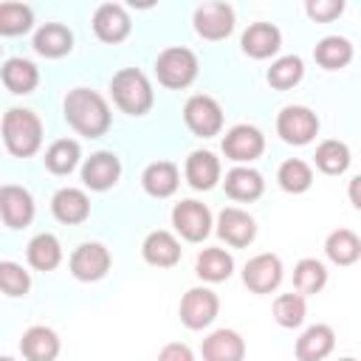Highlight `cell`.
I'll return each mask as SVG.
<instances>
[{"instance_id": "277c9868", "label": "cell", "mask_w": 361, "mask_h": 361, "mask_svg": "<svg viewBox=\"0 0 361 361\" xmlns=\"http://www.w3.org/2000/svg\"><path fill=\"white\" fill-rule=\"evenodd\" d=\"M155 73H158V82L164 87L180 90V87L195 82V76H197V56L189 48H183V45L166 48L155 59Z\"/></svg>"}, {"instance_id": "8d00e7d4", "label": "cell", "mask_w": 361, "mask_h": 361, "mask_svg": "<svg viewBox=\"0 0 361 361\" xmlns=\"http://www.w3.org/2000/svg\"><path fill=\"white\" fill-rule=\"evenodd\" d=\"M305 296L302 293H282L274 299V319L279 327H299L305 322Z\"/></svg>"}, {"instance_id": "b9f144b4", "label": "cell", "mask_w": 361, "mask_h": 361, "mask_svg": "<svg viewBox=\"0 0 361 361\" xmlns=\"http://www.w3.org/2000/svg\"><path fill=\"white\" fill-rule=\"evenodd\" d=\"M347 195H350V203H353L355 209H361V175H355V178L350 180Z\"/></svg>"}, {"instance_id": "5bb4252c", "label": "cell", "mask_w": 361, "mask_h": 361, "mask_svg": "<svg viewBox=\"0 0 361 361\" xmlns=\"http://www.w3.org/2000/svg\"><path fill=\"white\" fill-rule=\"evenodd\" d=\"M0 214L8 228H25L34 217V200H31L28 189L6 183L0 189Z\"/></svg>"}, {"instance_id": "8fae6325", "label": "cell", "mask_w": 361, "mask_h": 361, "mask_svg": "<svg viewBox=\"0 0 361 361\" xmlns=\"http://www.w3.org/2000/svg\"><path fill=\"white\" fill-rule=\"evenodd\" d=\"M234 28V8L228 3H203L195 11V31L203 39H223Z\"/></svg>"}, {"instance_id": "5b68a950", "label": "cell", "mask_w": 361, "mask_h": 361, "mask_svg": "<svg viewBox=\"0 0 361 361\" xmlns=\"http://www.w3.org/2000/svg\"><path fill=\"white\" fill-rule=\"evenodd\" d=\"M276 133L285 144H293V147H302V144H310L319 133V118L313 110L302 107V104H288L282 107V113L276 116Z\"/></svg>"}, {"instance_id": "ac0fdd59", "label": "cell", "mask_w": 361, "mask_h": 361, "mask_svg": "<svg viewBox=\"0 0 361 361\" xmlns=\"http://www.w3.org/2000/svg\"><path fill=\"white\" fill-rule=\"evenodd\" d=\"M336 333L330 324H313L296 338V358L299 361H322L333 353Z\"/></svg>"}, {"instance_id": "ab89813d", "label": "cell", "mask_w": 361, "mask_h": 361, "mask_svg": "<svg viewBox=\"0 0 361 361\" xmlns=\"http://www.w3.org/2000/svg\"><path fill=\"white\" fill-rule=\"evenodd\" d=\"M305 11L316 23H330V20H336L344 11V3L341 0H307L305 3Z\"/></svg>"}, {"instance_id": "d6986e66", "label": "cell", "mask_w": 361, "mask_h": 361, "mask_svg": "<svg viewBox=\"0 0 361 361\" xmlns=\"http://www.w3.org/2000/svg\"><path fill=\"white\" fill-rule=\"evenodd\" d=\"M203 361H243L245 358V341L234 330H214L209 338H203Z\"/></svg>"}, {"instance_id": "83f0119b", "label": "cell", "mask_w": 361, "mask_h": 361, "mask_svg": "<svg viewBox=\"0 0 361 361\" xmlns=\"http://www.w3.org/2000/svg\"><path fill=\"white\" fill-rule=\"evenodd\" d=\"M234 271V259L228 251L223 248H203L197 254V262H195V274L206 282H223L228 279Z\"/></svg>"}, {"instance_id": "603a6c76", "label": "cell", "mask_w": 361, "mask_h": 361, "mask_svg": "<svg viewBox=\"0 0 361 361\" xmlns=\"http://www.w3.org/2000/svg\"><path fill=\"white\" fill-rule=\"evenodd\" d=\"M183 172H186V180H189L192 189L206 192L220 180V161L209 149H195L186 158V169Z\"/></svg>"}, {"instance_id": "ee69618b", "label": "cell", "mask_w": 361, "mask_h": 361, "mask_svg": "<svg viewBox=\"0 0 361 361\" xmlns=\"http://www.w3.org/2000/svg\"><path fill=\"white\" fill-rule=\"evenodd\" d=\"M338 361H355V358H338Z\"/></svg>"}, {"instance_id": "8992f818", "label": "cell", "mask_w": 361, "mask_h": 361, "mask_svg": "<svg viewBox=\"0 0 361 361\" xmlns=\"http://www.w3.org/2000/svg\"><path fill=\"white\" fill-rule=\"evenodd\" d=\"M172 226L183 240L200 243L212 231V212L200 200H180L172 209Z\"/></svg>"}, {"instance_id": "2e32d148", "label": "cell", "mask_w": 361, "mask_h": 361, "mask_svg": "<svg viewBox=\"0 0 361 361\" xmlns=\"http://www.w3.org/2000/svg\"><path fill=\"white\" fill-rule=\"evenodd\" d=\"M93 31L102 42H121L130 34V17L118 3H102L93 14Z\"/></svg>"}, {"instance_id": "6da1fadb", "label": "cell", "mask_w": 361, "mask_h": 361, "mask_svg": "<svg viewBox=\"0 0 361 361\" xmlns=\"http://www.w3.org/2000/svg\"><path fill=\"white\" fill-rule=\"evenodd\" d=\"M65 121L85 138H99L110 130V107L90 87H73L65 96Z\"/></svg>"}, {"instance_id": "7bdbcfd3", "label": "cell", "mask_w": 361, "mask_h": 361, "mask_svg": "<svg viewBox=\"0 0 361 361\" xmlns=\"http://www.w3.org/2000/svg\"><path fill=\"white\" fill-rule=\"evenodd\" d=\"M0 361H14V358H11V355H3V358H0Z\"/></svg>"}, {"instance_id": "52a82bcc", "label": "cell", "mask_w": 361, "mask_h": 361, "mask_svg": "<svg viewBox=\"0 0 361 361\" xmlns=\"http://www.w3.org/2000/svg\"><path fill=\"white\" fill-rule=\"evenodd\" d=\"M220 299L209 288H189L180 299V322L189 330H203L217 319Z\"/></svg>"}, {"instance_id": "3957f363", "label": "cell", "mask_w": 361, "mask_h": 361, "mask_svg": "<svg viewBox=\"0 0 361 361\" xmlns=\"http://www.w3.org/2000/svg\"><path fill=\"white\" fill-rule=\"evenodd\" d=\"M110 93H113V102L130 116H144L155 99L149 79L138 68H121L110 82Z\"/></svg>"}, {"instance_id": "7a4b0ae2", "label": "cell", "mask_w": 361, "mask_h": 361, "mask_svg": "<svg viewBox=\"0 0 361 361\" xmlns=\"http://www.w3.org/2000/svg\"><path fill=\"white\" fill-rule=\"evenodd\" d=\"M3 141L11 155L28 158L42 144V121L25 107H11L3 116Z\"/></svg>"}, {"instance_id": "7c38bea8", "label": "cell", "mask_w": 361, "mask_h": 361, "mask_svg": "<svg viewBox=\"0 0 361 361\" xmlns=\"http://www.w3.org/2000/svg\"><path fill=\"white\" fill-rule=\"evenodd\" d=\"M262 149H265V138H262V133H259L257 127H251V124H237V127H231V130L226 133V138H223V152H226V158H231V161H237V164H245V161L259 158Z\"/></svg>"}, {"instance_id": "484cf974", "label": "cell", "mask_w": 361, "mask_h": 361, "mask_svg": "<svg viewBox=\"0 0 361 361\" xmlns=\"http://www.w3.org/2000/svg\"><path fill=\"white\" fill-rule=\"evenodd\" d=\"M141 183H144L147 195H152V197H169V195H175V189L180 183V175H178V166L175 164L155 161V164H149L144 169Z\"/></svg>"}, {"instance_id": "f35d334b", "label": "cell", "mask_w": 361, "mask_h": 361, "mask_svg": "<svg viewBox=\"0 0 361 361\" xmlns=\"http://www.w3.org/2000/svg\"><path fill=\"white\" fill-rule=\"evenodd\" d=\"M0 288L6 296H25L31 288V276L28 271H23V265L17 262H0Z\"/></svg>"}, {"instance_id": "74e56055", "label": "cell", "mask_w": 361, "mask_h": 361, "mask_svg": "<svg viewBox=\"0 0 361 361\" xmlns=\"http://www.w3.org/2000/svg\"><path fill=\"white\" fill-rule=\"evenodd\" d=\"M302 73H305V65L299 56H279L268 68V85L276 90H288L302 79Z\"/></svg>"}, {"instance_id": "f546056e", "label": "cell", "mask_w": 361, "mask_h": 361, "mask_svg": "<svg viewBox=\"0 0 361 361\" xmlns=\"http://www.w3.org/2000/svg\"><path fill=\"white\" fill-rule=\"evenodd\" d=\"M28 262L37 271H54L62 262V245L54 234L42 231L28 243Z\"/></svg>"}, {"instance_id": "9a60e30c", "label": "cell", "mask_w": 361, "mask_h": 361, "mask_svg": "<svg viewBox=\"0 0 361 361\" xmlns=\"http://www.w3.org/2000/svg\"><path fill=\"white\" fill-rule=\"evenodd\" d=\"M118 175H121V164H118V158L113 155V152H93L87 161H85V166H82V183L87 186V189H93V192H104V189H110L116 180H118Z\"/></svg>"}, {"instance_id": "60d3db41", "label": "cell", "mask_w": 361, "mask_h": 361, "mask_svg": "<svg viewBox=\"0 0 361 361\" xmlns=\"http://www.w3.org/2000/svg\"><path fill=\"white\" fill-rule=\"evenodd\" d=\"M158 361H195V355H192V350H189L186 344L172 341V344H166V347L158 353Z\"/></svg>"}, {"instance_id": "ba28073f", "label": "cell", "mask_w": 361, "mask_h": 361, "mask_svg": "<svg viewBox=\"0 0 361 361\" xmlns=\"http://www.w3.org/2000/svg\"><path fill=\"white\" fill-rule=\"evenodd\" d=\"M183 121H186V127H189L195 135L212 138V135H217L220 127H223V110H220V104H217L212 96L197 93V96H192V99L183 104Z\"/></svg>"}, {"instance_id": "d590c367", "label": "cell", "mask_w": 361, "mask_h": 361, "mask_svg": "<svg viewBox=\"0 0 361 361\" xmlns=\"http://www.w3.org/2000/svg\"><path fill=\"white\" fill-rule=\"evenodd\" d=\"M34 23V11L23 3H0V34L3 37H14V34H25Z\"/></svg>"}, {"instance_id": "e575fe53", "label": "cell", "mask_w": 361, "mask_h": 361, "mask_svg": "<svg viewBox=\"0 0 361 361\" xmlns=\"http://www.w3.org/2000/svg\"><path fill=\"white\" fill-rule=\"evenodd\" d=\"M276 180H279V186H282L285 192L299 195V192H307V189H310V183H313V172H310V166H307L305 161H299V158H288V161L279 166Z\"/></svg>"}, {"instance_id": "cb8c5ba5", "label": "cell", "mask_w": 361, "mask_h": 361, "mask_svg": "<svg viewBox=\"0 0 361 361\" xmlns=\"http://www.w3.org/2000/svg\"><path fill=\"white\" fill-rule=\"evenodd\" d=\"M141 254L155 268H172L180 259V243L169 231H149L141 245Z\"/></svg>"}, {"instance_id": "1f68e13d", "label": "cell", "mask_w": 361, "mask_h": 361, "mask_svg": "<svg viewBox=\"0 0 361 361\" xmlns=\"http://www.w3.org/2000/svg\"><path fill=\"white\" fill-rule=\"evenodd\" d=\"M79 164V144L73 138H59L45 149V166L54 175H68Z\"/></svg>"}, {"instance_id": "e0dca14e", "label": "cell", "mask_w": 361, "mask_h": 361, "mask_svg": "<svg viewBox=\"0 0 361 361\" xmlns=\"http://www.w3.org/2000/svg\"><path fill=\"white\" fill-rule=\"evenodd\" d=\"M240 45H243V51H245L248 56H254V59H268L271 54L279 51L282 34H279V28H276L274 23H251V25L245 28Z\"/></svg>"}, {"instance_id": "ffe728a7", "label": "cell", "mask_w": 361, "mask_h": 361, "mask_svg": "<svg viewBox=\"0 0 361 361\" xmlns=\"http://www.w3.org/2000/svg\"><path fill=\"white\" fill-rule=\"evenodd\" d=\"M51 212L59 223H68V226H76L82 220H87L90 214V200L82 189H73V186H65L54 195L51 200Z\"/></svg>"}, {"instance_id": "f1b7e54d", "label": "cell", "mask_w": 361, "mask_h": 361, "mask_svg": "<svg viewBox=\"0 0 361 361\" xmlns=\"http://www.w3.org/2000/svg\"><path fill=\"white\" fill-rule=\"evenodd\" d=\"M324 254L336 265H353L361 257V240L350 228H336L324 240Z\"/></svg>"}, {"instance_id": "836d02e7", "label": "cell", "mask_w": 361, "mask_h": 361, "mask_svg": "<svg viewBox=\"0 0 361 361\" xmlns=\"http://www.w3.org/2000/svg\"><path fill=\"white\" fill-rule=\"evenodd\" d=\"M293 285H296V290H299L302 296H305V293H319V290L327 285V271H324V265H322L319 259H310V257L299 259L296 268H293Z\"/></svg>"}, {"instance_id": "30bf717a", "label": "cell", "mask_w": 361, "mask_h": 361, "mask_svg": "<svg viewBox=\"0 0 361 361\" xmlns=\"http://www.w3.org/2000/svg\"><path fill=\"white\" fill-rule=\"evenodd\" d=\"M110 271V251L102 243H82L71 254V274L79 282H96Z\"/></svg>"}, {"instance_id": "44dd1931", "label": "cell", "mask_w": 361, "mask_h": 361, "mask_svg": "<svg viewBox=\"0 0 361 361\" xmlns=\"http://www.w3.org/2000/svg\"><path fill=\"white\" fill-rule=\"evenodd\" d=\"M223 186H226V195L231 200H240V203L257 200L262 195V189H265L262 175L257 169H251V166H234V169H228Z\"/></svg>"}, {"instance_id": "4fadbf2b", "label": "cell", "mask_w": 361, "mask_h": 361, "mask_svg": "<svg viewBox=\"0 0 361 361\" xmlns=\"http://www.w3.org/2000/svg\"><path fill=\"white\" fill-rule=\"evenodd\" d=\"M217 234L228 245L243 248L257 237V223H254V217L248 212H243L237 206H226L220 212V217H217Z\"/></svg>"}, {"instance_id": "4dcf8cb0", "label": "cell", "mask_w": 361, "mask_h": 361, "mask_svg": "<svg viewBox=\"0 0 361 361\" xmlns=\"http://www.w3.org/2000/svg\"><path fill=\"white\" fill-rule=\"evenodd\" d=\"M313 59H316L322 68H327V71H338V68H344V65L353 59V45H350V39H344V37H324V39L313 48Z\"/></svg>"}, {"instance_id": "d4e9b609", "label": "cell", "mask_w": 361, "mask_h": 361, "mask_svg": "<svg viewBox=\"0 0 361 361\" xmlns=\"http://www.w3.org/2000/svg\"><path fill=\"white\" fill-rule=\"evenodd\" d=\"M71 48H73V34L62 23H45L34 34V51L42 54V56H48V59L65 56Z\"/></svg>"}, {"instance_id": "4316f807", "label": "cell", "mask_w": 361, "mask_h": 361, "mask_svg": "<svg viewBox=\"0 0 361 361\" xmlns=\"http://www.w3.org/2000/svg\"><path fill=\"white\" fill-rule=\"evenodd\" d=\"M37 82H39V73H37L34 62H28V59H23V56L6 59V65H3V85H6L11 93L25 96V93H31V90L37 87Z\"/></svg>"}, {"instance_id": "9c48e42d", "label": "cell", "mask_w": 361, "mask_h": 361, "mask_svg": "<svg viewBox=\"0 0 361 361\" xmlns=\"http://www.w3.org/2000/svg\"><path fill=\"white\" fill-rule=\"evenodd\" d=\"M243 282L251 293H271L282 282V259L276 254H257L243 268Z\"/></svg>"}, {"instance_id": "d6a6232c", "label": "cell", "mask_w": 361, "mask_h": 361, "mask_svg": "<svg viewBox=\"0 0 361 361\" xmlns=\"http://www.w3.org/2000/svg\"><path fill=\"white\" fill-rule=\"evenodd\" d=\"M313 161H316V166H319L324 175H341V172L350 166V149H347V144L330 138V141H322V144L316 147Z\"/></svg>"}, {"instance_id": "7402d4cb", "label": "cell", "mask_w": 361, "mask_h": 361, "mask_svg": "<svg viewBox=\"0 0 361 361\" xmlns=\"http://www.w3.org/2000/svg\"><path fill=\"white\" fill-rule=\"evenodd\" d=\"M20 350L28 361H54L59 355V338L51 327H42V324H34L23 333L20 338Z\"/></svg>"}]
</instances>
